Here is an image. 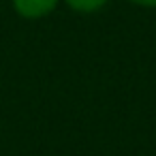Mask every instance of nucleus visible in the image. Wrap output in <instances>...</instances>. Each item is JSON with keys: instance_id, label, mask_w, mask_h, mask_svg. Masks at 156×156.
<instances>
[{"instance_id": "1", "label": "nucleus", "mask_w": 156, "mask_h": 156, "mask_svg": "<svg viewBox=\"0 0 156 156\" xmlns=\"http://www.w3.org/2000/svg\"><path fill=\"white\" fill-rule=\"evenodd\" d=\"M58 0H13L15 5V11L28 20H34V17H43L47 15L54 7H56Z\"/></svg>"}, {"instance_id": "2", "label": "nucleus", "mask_w": 156, "mask_h": 156, "mask_svg": "<svg viewBox=\"0 0 156 156\" xmlns=\"http://www.w3.org/2000/svg\"><path fill=\"white\" fill-rule=\"evenodd\" d=\"M66 2L73 7V9H77V11H83V13H90V11H96V9H101L107 0H66Z\"/></svg>"}, {"instance_id": "3", "label": "nucleus", "mask_w": 156, "mask_h": 156, "mask_svg": "<svg viewBox=\"0 0 156 156\" xmlns=\"http://www.w3.org/2000/svg\"><path fill=\"white\" fill-rule=\"evenodd\" d=\"M135 5H141V7H156V0H130Z\"/></svg>"}]
</instances>
